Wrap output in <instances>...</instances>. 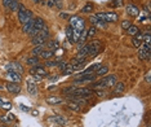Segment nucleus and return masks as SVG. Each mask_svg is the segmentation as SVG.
Wrapping results in <instances>:
<instances>
[{"instance_id": "47", "label": "nucleus", "mask_w": 151, "mask_h": 127, "mask_svg": "<svg viewBox=\"0 0 151 127\" xmlns=\"http://www.w3.org/2000/svg\"><path fill=\"white\" fill-rule=\"evenodd\" d=\"M43 0H35V3H41Z\"/></svg>"}, {"instance_id": "20", "label": "nucleus", "mask_w": 151, "mask_h": 127, "mask_svg": "<svg viewBox=\"0 0 151 127\" xmlns=\"http://www.w3.org/2000/svg\"><path fill=\"white\" fill-rule=\"evenodd\" d=\"M90 22H92V25L93 26H101V27H103L106 23L105 22H102V21H99L96 16H90Z\"/></svg>"}, {"instance_id": "32", "label": "nucleus", "mask_w": 151, "mask_h": 127, "mask_svg": "<svg viewBox=\"0 0 151 127\" xmlns=\"http://www.w3.org/2000/svg\"><path fill=\"white\" fill-rule=\"evenodd\" d=\"M75 70H74V69H72V66L70 65V64H67V66H66V69H65V70H63L62 73H63V74H65V75H70V74H72V73H74Z\"/></svg>"}, {"instance_id": "13", "label": "nucleus", "mask_w": 151, "mask_h": 127, "mask_svg": "<svg viewBox=\"0 0 151 127\" xmlns=\"http://www.w3.org/2000/svg\"><path fill=\"white\" fill-rule=\"evenodd\" d=\"M7 78H9V79L12 82H14V83H20V82L22 80V75L18 74V73H14V71H8Z\"/></svg>"}, {"instance_id": "23", "label": "nucleus", "mask_w": 151, "mask_h": 127, "mask_svg": "<svg viewBox=\"0 0 151 127\" xmlns=\"http://www.w3.org/2000/svg\"><path fill=\"white\" fill-rule=\"evenodd\" d=\"M107 73H108V68H107V66H101V68L96 71V75H97V77H103V75H106Z\"/></svg>"}, {"instance_id": "9", "label": "nucleus", "mask_w": 151, "mask_h": 127, "mask_svg": "<svg viewBox=\"0 0 151 127\" xmlns=\"http://www.w3.org/2000/svg\"><path fill=\"white\" fill-rule=\"evenodd\" d=\"M101 82L105 84V87H114L117 83V79H116V75L110 74V75H107V77L102 78Z\"/></svg>"}, {"instance_id": "17", "label": "nucleus", "mask_w": 151, "mask_h": 127, "mask_svg": "<svg viewBox=\"0 0 151 127\" xmlns=\"http://www.w3.org/2000/svg\"><path fill=\"white\" fill-rule=\"evenodd\" d=\"M32 27H34V18H32V20H29L26 23H23L22 30H23V32H26V34H29V32L32 30Z\"/></svg>"}, {"instance_id": "42", "label": "nucleus", "mask_w": 151, "mask_h": 127, "mask_svg": "<svg viewBox=\"0 0 151 127\" xmlns=\"http://www.w3.org/2000/svg\"><path fill=\"white\" fill-rule=\"evenodd\" d=\"M96 95H97L98 97H102V96H105L106 93H105V91H102V90H96Z\"/></svg>"}, {"instance_id": "35", "label": "nucleus", "mask_w": 151, "mask_h": 127, "mask_svg": "<svg viewBox=\"0 0 151 127\" xmlns=\"http://www.w3.org/2000/svg\"><path fill=\"white\" fill-rule=\"evenodd\" d=\"M131 25H132V22H131V21L125 20V21H123V22H122V29H124V30H127V29H128V27H129V26H131Z\"/></svg>"}, {"instance_id": "30", "label": "nucleus", "mask_w": 151, "mask_h": 127, "mask_svg": "<svg viewBox=\"0 0 151 127\" xmlns=\"http://www.w3.org/2000/svg\"><path fill=\"white\" fill-rule=\"evenodd\" d=\"M13 119H14L13 114H8V116L0 117V122H10V121H13Z\"/></svg>"}, {"instance_id": "46", "label": "nucleus", "mask_w": 151, "mask_h": 127, "mask_svg": "<svg viewBox=\"0 0 151 127\" xmlns=\"http://www.w3.org/2000/svg\"><path fill=\"white\" fill-rule=\"evenodd\" d=\"M61 17H62V18H67L69 14H67V13H61Z\"/></svg>"}, {"instance_id": "45", "label": "nucleus", "mask_w": 151, "mask_h": 127, "mask_svg": "<svg viewBox=\"0 0 151 127\" xmlns=\"http://www.w3.org/2000/svg\"><path fill=\"white\" fill-rule=\"evenodd\" d=\"M48 7H54V0H49L48 1Z\"/></svg>"}, {"instance_id": "8", "label": "nucleus", "mask_w": 151, "mask_h": 127, "mask_svg": "<svg viewBox=\"0 0 151 127\" xmlns=\"http://www.w3.org/2000/svg\"><path fill=\"white\" fill-rule=\"evenodd\" d=\"M88 45H89V56H96V54H98L99 49H101V42L93 40V42H90Z\"/></svg>"}, {"instance_id": "44", "label": "nucleus", "mask_w": 151, "mask_h": 127, "mask_svg": "<svg viewBox=\"0 0 151 127\" xmlns=\"http://www.w3.org/2000/svg\"><path fill=\"white\" fill-rule=\"evenodd\" d=\"M54 5H56L57 8H62V3H61V0H54Z\"/></svg>"}, {"instance_id": "18", "label": "nucleus", "mask_w": 151, "mask_h": 127, "mask_svg": "<svg viewBox=\"0 0 151 127\" xmlns=\"http://www.w3.org/2000/svg\"><path fill=\"white\" fill-rule=\"evenodd\" d=\"M45 101H47L49 105H56V104H61V102H63V99L62 97H56V96H52V97H48Z\"/></svg>"}, {"instance_id": "34", "label": "nucleus", "mask_w": 151, "mask_h": 127, "mask_svg": "<svg viewBox=\"0 0 151 127\" xmlns=\"http://www.w3.org/2000/svg\"><path fill=\"white\" fill-rule=\"evenodd\" d=\"M92 9H93V7L90 4H88V5H85V7L81 9V12H83V13H90V12H92Z\"/></svg>"}, {"instance_id": "40", "label": "nucleus", "mask_w": 151, "mask_h": 127, "mask_svg": "<svg viewBox=\"0 0 151 127\" xmlns=\"http://www.w3.org/2000/svg\"><path fill=\"white\" fill-rule=\"evenodd\" d=\"M66 66H67V62H65V61H62V62H59V64H58V68L61 69V71L65 70Z\"/></svg>"}, {"instance_id": "24", "label": "nucleus", "mask_w": 151, "mask_h": 127, "mask_svg": "<svg viewBox=\"0 0 151 127\" xmlns=\"http://www.w3.org/2000/svg\"><path fill=\"white\" fill-rule=\"evenodd\" d=\"M53 54H54V53H53V51H49V49H44L43 52L40 53V56L43 57L44 60H49L50 57H53Z\"/></svg>"}, {"instance_id": "21", "label": "nucleus", "mask_w": 151, "mask_h": 127, "mask_svg": "<svg viewBox=\"0 0 151 127\" xmlns=\"http://www.w3.org/2000/svg\"><path fill=\"white\" fill-rule=\"evenodd\" d=\"M74 32H75V30L72 29L71 26H67V27H66V35H67V38L70 39L71 43H74Z\"/></svg>"}, {"instance_id": "3", "label": "nucleus", "mask_w": 151, "mask_h": 127, "mask_svg": "<svg viewBox=\"0 0 151 127\" xmlns=\"http://www.w3.org/2000/svg\"><path fill=\"white\" fill-rule=\"evenodd\" d=\"M92 95H93V90L92 88H87V87H80V88H78L76 87V90L74 91V93H72L70 97H72V96H79V97L88 99Z\"/></svg>"}, {"instance_id": "26", "label": "nucleus", "mask_w": 151, "mask_h": 127, "mask_svg": "<svg viewBox=\"0 0 151 127\" xmlns=\"http://www.w3.org/2000/svg\"><path fill=\"white\" fill-rule=\"evenodd\" d=\"M67 107L70 109H72V110H75V111H80L81 110V105L76 104V102H74V101H69Z\"/></svg>"}, {"instance_id": "12", "label": "nucleus", "mask_w": 151, "mask_h": 127, "mask_svg": "<svg viewBox=\"0 0 151 127\" xmlns=\"http://www.w3.org/2000/svg\"><path fill=\"white\" fill-rule=\"evenodd\" d=\"M27 92L31 96H36L38 95V88H36L35 82L32 80H27Z\"/></svg>"}, {"instance_id": "10", "label": "nucleus", "mask_w": 151, "mask_h": 127, "mask_svg": "<svg viewBox=\"0 0 151 127\" xmlns=\"http://www.w3.org/2000/svg\"><path fill=\"white\" fill-rule=\"evenodd\" d=\"M4 88L8 90L9 92L14 93V95H18V93L21 92V86H20V83H14V82H8V83L5 84Z\"/></svg>"}, {"instance_id": "11", "label": "nucleus", "mask_w": 151, "mask_h": 127, "mask_svg": "<svg viewBox=\"0 0 151 127\" xmlns=\"http://www.w3.org/2000/svg\"><path fill=\"white\" fill-rule=\"evenodd\" d=\"M125 11H127V13H128L129 16H132V17H137L138 14H140V9L136 7V5H133V4H128V5H127Z\"/></svg>"}, {"instance_id": "41", "label": "nucleus", "mask_w": 151, "mask_h": 127, "mask_svg": "<svg viewBox=\"0 0 151 127\" xmlns=\"http://www.w3.org/2000/svg\"><path fill=\"white\" fill-rule=\"evenodd\" d=\"M1 107L3 108H4V109H10L12 108V104H10V102H7V101H3V104H1Z\"/></svg>"}, {"instance_id": "19", "label": "nucleus", "mask_w": 151, "mask_h": 127, "mask_svg": "<svg viewBox=\"0 0 151 127\" xmlns=\"http://www.w3.org/2000/svg\"><path fill=\"white\" fill-rule=\"evenodd\" d=\"M76 90V86H70V87H66V88L62 90V93L65 96H67V97H70V96L74 93V91Z\"/></svg>"}, {"instance_id": "4", "label": "nucleus", "mask_w": 151, "mask_h": 127, "mask_svg": "<svg viewBox=\"0 0 151 127\" xmlns=\"http://www.w3.org/2000/svg\"><path fill=\"white\" fill-rule=\"evenodd\" d=\"M96 17L102 22H116L117 21V16L114 12H111V13H97Z\"/></svg>"}, {"instance_id": "16", "label": "nucleus", "mask_w": 151, "mask_h": 127, "mask_svg": "<svg viewBox=\"0 0 151 127\" xmlns=\"http://www.w3.org/2000/svg\"><path fill=\"white\" fill-rule=\"evenodd\" d=\"M45 27V23H44V21L41 20V18H35L34 20V29H36L38 30V31H41V30H43Z\"/></svg>"}, {"instance_id": "6", "label": "nucleus", "mask_w": 151, "mask_h": 127, "mask_svg": "<svg viewBox=\"0 0 151 127\" xmlns=\"http://www.w3.org/2000/svg\"><path fill=\"white\" fill-rule=\"evenodd\" d=\"M3 1V5L7 11H10V12H17L18 11V5L20 3L17 0H1Z\"/></svg>"}, {"instance_id": "2", "label": "nucleus", "mask_w": 151, "mask_h": 127, "mask_svg": "<svg viewBox=\"0 0 151 127\" xmlns=\"http://www.w3.org/2000/svg\"><path fill=\"white\" fill-rule=\"evenodd\" d=\"M70 26L75 30V31L81 32L84 29H85V22H84V20L81 17L74 16V17L70 18Z\"/></svg>"}, {"instance_id": "49", "label": "nucleus", "mask_w": 151, "mask_h": 127, "mask_svg": "<svg viewBox=\"0 0 151 127\" xmlns=\"http://www.w3.org/2000/svg\"><path fill=\"white\" fill-rule=\"evenodd\" d=\"M0 90H4V87H3V86H0Z\"/></svg>"}, {"instance_id": "43", "label": "nucleus", "mask_w": 151, "mask_h": 127, "mask_svg": "<svg viewBox=\"0 0 151 127\" xmlns=\"http://www.w3.org/2000/svg\"><path fill=\"white\" fill-rule=\"evenodd\" d=\"M150 74H151V73H150V71H147V73H146V77H145V80L147 82V84H150V83H151V79H150Z\"/></svg>"}, {"instance_id": "15", "label": "nucleus", "mask_w": 151, "mask_h": 127, "mask_svg": "<svg viewBox=\"0 0 151 127\" xmlns=\"http://www.w3.org/2000/svg\"><path fill=\"white\" fill-rule=\"evenodd\" d=\"M89 56V45L85 44L79 49V53H78V57H81V59H87Z\"/></svg>"}, {"instance_id": "51", "label": "nucleus", "mask_w": 151, "mask_h": 127, "mask_svg": "<svg viewBox=\"0 0 151 127\" xmlns=\"http://www.w3.org/2000/svg\"><path fill=\"white\" fill-rule=\"evenodd\" d=\"M34 1H35V0H34Z\"/></svg>"}, {"instance_id": "7", "label": "nucleus", "mask_w": 151, "mask_h": 127, "mask_svg": "<svg viewBox=\"0 0 151 127\" xmlns=\"http://www.w3.org/2000/svg\"><path fill=\"white\" fill-rule=\"evenodd\" d=\"M7 70L8 71H14V73H18V74L22 75L23 74V66L21 65L20 62L17 61H13V62H9L7 65Z\"/></svg>"}, {"instance_id": "31", "label": "nucleus", "mask_w": 151, "mask_h": 127, "mask_svg": "<svg viewBox=\"0 0 151 127\" xmlns=\"http://www.w3.org/2000/svg\"><path fill=\"white\" fill-rule=\"evenodd\" d=\"M96 32H97V27H96V26H92V27H90V29L88 30V31H87V36H88V38H92V36L96 35Z\"/></svg>"}, {"instance_id": "48", "label": "nucleus", "mask_w": 151, "mask_h": 127, "mask_svg": "<svg viewBox=\"0 0 151 127\" xmlns=\"http://www.w3.org/2000/svg\"><path fill=\"white\" fill-rule=\"evenodd\" d=\"M1 104H3V100H1V99H0V107H1Z\"/></svg>"}, {"instance_id": "50", "label": "nucleus", "mask_w": 151, "mask_h": 127, "mask_svg": "<svg viewBox=\"0 0 151 127\" xmlns=\"http://www.w3.org/2000/svg\"><path fill=\"white\" fill-rule=\"evenodd\" d=\"M147 127H150V126H147Z\"/></svg>"}, {"instance_id": "37", "label": "nucleus", "mask_w": 151, "mask_h": 127, "mask_svg": "<svg viewBox=\"0 0 151 127\" xmlns=\"http://www.w3.org/2000/svg\"><path fill=\"white\" fill-rule=\"evenodd\" d=\"M134 38H136V39H138V40H141V42H142V40H143V31H138L137 34L134 35Z\"/></svg>"}, {"instance_id": "1", "label": "nucleus", "mask_w": 151, "mask_h": 127, "mask_svg": "<svg viewBox=\"0 0 151 127\" xmlns=\"http://www.w3.org/2000/svg\"><path fill=\"white\" fill-rule=\"evenodd\" d=\"M18 20H20V22L22 25L26 23L29 20H32V12L30 9H26L23 4L18 5Z\"/></svg>"}, {"instance_id": "39", "label": "nucleus", "mask_w": 151, "mask_h": 127, "mask_svg": "<svg viewBox=\"0 0 151 127\" xmlns=\"http://www.w3.org/2000/svg\"><path fill=\"white\" fill-rule=\"evenodd\" d=\"M113 7H123V0H115L113 3Z\"/></svg>"}, {"instance_id": "27", "label": "nucleus", "mask_w": 151, "mask_h": 127, "mask_svg": "<svg viewBox=\"0 0 151 127\" xmlns=\"http://www.w3.org/2000/svg\"><path fill=\"white\" fill-rule=\"evenodd\" d=\"M114 87H115V90H114V92L115 93H122L123 91L125 90V84L124 83H116Z\"/></svg>"}, {"instance_id": "29", "label": "nucleus", "mask_w": 151, "mask_h": 127, "mask_svg": "<svg viewBox=\"0 0 151 127\" xmlns=\"http://www.w3.org/2000/svg\"><path fill=\"white\" fill-rule=\"evenodd\" d=\"M27 64H29L30 66H36V65H39V59L38 57H29V59H27Z\"/></svg>"}, {"instance_id": "33", "label": "nucleus", "mask_w": 151, "mask_h": 127, "mask_svg": "<svg viewBox=\"0 0 151 127\" xmlns=\"http://www.w3.org/2000/svg\"><path fill=\"white\" fill-rule=\"evenodd\" d=\"M49 121H54V122L59 123V125H62V123H65V122H66V119H65V118H62V117H58V116H56V117L50 118Z\"/></svg>"}, {"instance_id": "22", "label": "nucleus", "mask_w": 151, "mask_h": 127, "mask_svg": "<svg viewBox=\"0 0 151 127\" xmlns=\"http://www.w3.org/2000/svg\"><path fill=\"white\" fill-rule=\"evenodd\" d=\"M138 31H140V29H138V27L136 26V25H131V26L128 27V29H127V32H128L129 35H132V36H134Z\"/></svg>"}, {"instance_id": "36", "label": "nucleus", "mask_w": 151, "mask_h": 127, "mask_svg": "<svg viewBox=\"0 0 151 127\" xmlns=\"http://www.w3.org/2000/svg\"><path fill=\"white\" fill-rule=\"evenodd\" d=\"M132 43H133V47H136V48H140V47H141V44H142V42H141V40H138V39H136V38H134Z\"/></svg>"}, {"instance_id": "5", "label": "nucleus", "mask_w": 151, "mask_h": 127, "mask_svg": "<svg viewBox=\"0 0 151 127\" xmlns=\"http://www.w3.org/2000/svg\"><path fill=\"white\" fill-rule=\"evenodd\" d=\"M96 78H97V75H96V73L93 74V73H90V74H87V75H83V77L78 78V79L74 80V84H81V83H90V82H94Z\"/></svg>"}, {"instance_id": "38", "label": "nucleus", "mask_w": 151, "mask_h": 127, "mask_svg": "<svg viewBox=\"0 0 151 127\" xmlns=\"http://www.w3.org/2000/svg\"><path fill=\"white\" fill-rule=\"evenodd\" d=\"M56 64H57V62L52 61V60H45V64H44V65H45V66H49V68H52V66H54Z\"/></svg>"}, {"instance_id": "14", "label": "nucleus", "mask_w": 151, "mask_h": 127, "mask_svg": "<svg viewBox=\"0 0 151 127\" xmlns=\"http://www.w3.org/2000/svg\"><path fill=\"white\" fill-rule=\"evenodd\" d=\"M31 74H34V75H40V77H45V75L48 74L47 70H45L44 68H41V66H39V65H36L34 66V68L31 69Z\"/></svg>"}, {"instance_id": "28", "label": "nucleus", "mask_w": 151, "mask_h": 127, "mask_svg": "<svg viewBox=\"0 0 151 127\" xmlns=\"http://www.w3.org/2000/svg\"><path fill=\"white\" fill-rule=\"evenodd\" d=\"M48 45V49L49 51H54V49H57V48L59 47V44L57 43L56 40H49V43H45Z\"/></svg>"}, {"instance_id": "25", "label": "nucleus", "mask_w": 151, "mask_h": 127, "mask_svg": "<svg viewBox=\"0 0 151 127\" xmlns=\"http://www.w3.org/2000/svg\"><path fill=\"white\" fill-rule=\"evenodd\" d=\"M44 51V45H35V48L32 49V54H34L35 57L40 56V53Z\"/></svg>"}]
</instances>
